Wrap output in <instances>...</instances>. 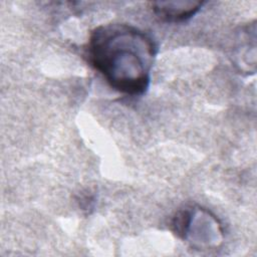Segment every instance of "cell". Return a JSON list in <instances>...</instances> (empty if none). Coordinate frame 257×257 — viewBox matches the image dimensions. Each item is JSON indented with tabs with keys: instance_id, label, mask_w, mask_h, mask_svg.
Wrapping results in <instances>:
<instances>
[{
	"instance_id": "obj_1",
	"label": "cell",
	"mask_w": 257,
	"mask_h": 257,
	"mask_svg": "<svg viewBox=\"0 0 257 257\" xmlns=\"http://www.w3.org/2000/svg\"><path fill=\"white\" fill-rule=\"evenodd\" d=\"M156 53L157 46L149 35L125 24L95 28L87 45L91 65L113 89L126 95L147 90Z\"/></svg>"
},
{
	"instance_id": "obj_2",
	"label": "cell",
	"mask_w": 257,
	"mask_h": 257,
	"mask_svg": "<svg viewBox=\"0 0 257 257\" xmlns=\"http://www.w3.org/2000/svg\"><path fill=\"white\" fill-rule=\"evenodd\" d=\"M201 1H167L155 2L153 9L163 20L169 22H181L194 16L202 7Z\"/></svg>"
}]
</instances>
